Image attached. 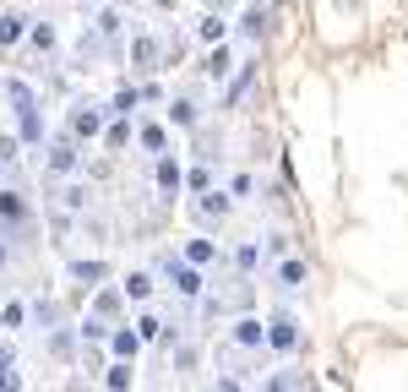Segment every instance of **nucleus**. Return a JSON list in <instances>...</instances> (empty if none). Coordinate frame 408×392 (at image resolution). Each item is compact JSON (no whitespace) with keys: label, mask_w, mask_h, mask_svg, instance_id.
Here are the masks:
<instances>
[{"label":"nucleus","mask_w":408,"mask_h":392,"mask_svg":"<svg viewBox=\"0 0 408 392\" xmlns=\"http://www.w3.org/2000/svg\"><path fill=\"white\" fill-rule=\"evenodd\" d=\"M169 272H174V289L191 300V294H202V272L196 267H174V256H169Z\"/></svg>","instance_id":"1"},{"label":"nucleus","mask_w":408,"mask_h":392,"mask_svg":"<svg viewBox=\"0 0 408 392\" xmlns=\"http://www.w3.org/2000/svg\"><path fill=\"white\" fill-rule=\"evenodd\" d=\"M267 343H272V349H294V343H300L294 322H288V316H278V322H272V332H267Z\"/></svg>","instance_id":"2"},{"label":"nucleus","mask_w":408,"mask_h":392,"mask_svg":"<svg viewBox=\"0 0 408 392\" xmlns=\"http://www.w3.org/2000/svg\"><path fill=\"white\" fill-rule=\"evenodd\" d=\"M71 169H77V147L55 142V153H49V175H71Z\"/></svg>","instance_id":"3"},{"label":"nucleus","mask_w":408,"mask_h":392,"mask_svg":"<svg viewBox=\"0 0 408 392\" xmlns=\"http://www.w3.org/2000/svg\"><path fill=\"white\" fill-rule=\"evenodd\" d=\"M98 125H103L98 109H77V115H71V131H77V137H98Z\"/></svg>","instance_id":"4"},{"label":"nucleus","mask_w":408,"mask_h":392,"mask_svg":"<svg viewBox=\"0 0 408 392\" xmlns=\"http://www.w3.org/2000/svg\"><path fill=\"white\" fill-rule=\"evenodd\" d=\"M22 137H27V142H44V120H39V103H27V109H22Z\"/></svg>","instance_id":"5"},{"label":"nucleus","mask_w":408,"mask_h":392,"mask_svg":"<svg viewBox=\"0 0 408 392\" xmlns=\"http://www.w3.org/2000/svg\"><path fill=\"white\" fill-rule=\"evenodd\" d=\"M229 65H234V55H229L224 44H218V49H212V55H207V65H202V71H207V77H224Z\"/></svg>","instance_id":"6"},{"label":"nucleus","mask_w":408,"mask_h":392,"mask_svg":"<svg viewBox=\"0 0 408 392\" xmlns=\"http://www.w3.org/2000/svg\"><path fill=\"white\" fill-rule=\"evenodd\" d=\"M180 180H185L180 164H174V158H163V164H158V186H163V191H180Z\"/></svg>","instance_id":"7"},{"label":"nucleus","mask_w":408,"mask_h":392,"mask_svg":"<svg viewBox=\"0 0 408 392\" xmlns=\"http://www.w3.org/2000/svg\"><path fill=\"white\" fill-rule=\"evenodd\" d=\"M234 338H240L245 349H262V322H240V327H234Z\"/></svg>","instance_id":"8"},{"label":"nucleus","mask_w":408,"mask_h":392,"mask_svg":"<svg viewBox=\"0 0 408 392\" xmlns=\"http://www.w3.org/2000/svg\"><path fill=\"white\" fill-rule=\"evenodd\" d=\"M136 343H142V332H115V354L120 360H136Z\"/></svg>","instance_id":"9"},{"label":"nucleus","mask_w":408,"mask_h":392,"mask_svg":"<svg viewBox=\"0 0 408 392\" xmlns=\"http://www.w3.org/2000/svg\"><path fill=\"white\" fill-rule=\"evenodd\" d=\"M125 294H131V300H147V294H153V278H147V272H131V278H125Z\"/></svg>","instance_id":"10"},{"label":"nucleus","mask_w":408,"mask_h":392,"mask_svg":"<svg viewBox=\"0 0 408 392\" xmlns=\"http://www.w3.org/2000/svg\"><path fill=\"white\" fill-rule=\"evenodd\" d=\"M27 207H22V196L17 191H0V218H22Z\"/></svg>","instance_id":"11"},{"label":"nucleus","mask_w":408,"mask_h":392,"mask_svg":"<svg viewBox=\"0 0 408 392\" xmlns=\"http://www.w3.org/2000/svg\"><path fill=\"white\" fill-rule=\"evenodd\" d=\"M169 115H174V125H196V103L180 99V103H169Z\"/></svg>","instance_id":"12"},{"label":"nucleus","mask_w":408,"mask_h":392,"mask_svg":"<svg viewBox=\"0 0 408 392\" xmlns=\"http://www.w3.org/2000/svg\"><path fill=\"white\" fill-rule=\"evenodd\" d=\"M6 99L17 103V109H27V103H33V93H27V82H17V77H11V82H6Z\"/></svg>","instance_id":"13"},{"label":"nucleus","mask_w":408,"mask_h":392,"mask_svg":"<svg viewBox=\"0 0 408 392\" xmlns=\"http://www.w3.org/2000/svg\"><path fill=\"white\" fill-rule=\"evenodd\" d=\"M71 278H77V284H93V278H103V262H77Z\"/></svg>","instance_id":"14"},{"label":"nucleus","mask_w":408,"mask_h":392,"mask_svg":"<svg viewBox=\"0 0 408 392\" xmlns=\"http://www.w3.org/2000/svg\"><path fill=\"white\" fill-rule=\"evenodd\" d=\"M136 103H142V93H136V87H120V93H115V109H120V115H131Z\"/></svg>","instance_id":"15"},{"label":"nucleus","mask_w":408,"mask_h":392,"mask_svg":"<svg viewBox=\"0 0 408 392\" xmlns=\"http://www.w3.org/2000/svg\"><path fill=\"white\" fill-rule=\"evenodd\" d=\"M229 213V196H212V191H207V202H202V218H224Z\"/></svg>","instance_id":"16"},{"label":"nucleus","mask_w":408,"mask_h":392,"mask_svg":"<svg viewBox=\"0 0 408 392\" xmlns=\"http://www.w3.org/2000/svg\"><path fill=\"white\" fill-rule=\"evenodd\" d=\"M22 39V17H0V44H17Z\"/></svg>","instance_id":"17"},{"label":"nucleus","mask_w":408,"mask_h":392,"mask_svg":"<svg viewBox=\"0 0 408 392\" xmlns=\"http://www.w3.org/2000/svg\"><path fill=\"white\" fill-rule=\"evenodd\" d=\"M185 256L202 267V262H212V246H207V240H191V246H185Z\"/></svg>","instance_id":"18"},{"label":"nucleus","mask_w":408,"mask_h":392,"mask_svg":"<svg viewBox=\"0 0 408 392\" xmlns=\"http://www.w3.org/2000/svg\"><path fill=\"white\" fill-rule=\"evenodd\" d=\"M202 39L224 44V17H202Z\"/></svg>","instance_id":"19"},{"label":"nucleus","mask_w":408,"mask_h":392,"mask_svg":"<svg viewBox=\"0 0 408 392\" xmlns=\"http://www.w3.org/2000/svg\"><path fill=\"white\" fill-rule=\"evenodd\" d=\"M142 147H153V153H163V147H169V137H163L158 125H147V131H142Z\"/></svg>","instance_id":"20"},{"label":"nucleus","mask_w":408,"mask_h":392,"mask_svg":"<svg viewBox=\"0 0 408 392\" xmlns=\"http://www.w3.org/2000/svg\"><path fill=\"white\" fill-rule=\"evenodd\" d=\"M278 278H283V284H305V262H283Z\"/></svg>","instance_id":"21"},{"label":"nucleus","mask_w":408,"mask_h":392,"mask_svg":"<svg viewBox=\"0 0 408 392\" xmlns=\"http://www.w3.org/2000/svg\"><path fill=\"white\" fill-rule=\"evenodd\" d=\"M109 387H131V365H109Z\"/></svg>","instance_id":"22"},{"label":"nucleus","mask_w":408,"mask_h":392,"mask_svg":"<svg viewBox=\"0 0 408 392\" xmlns=\"http://www.w3.org/2000/svg\"><path fill=\"white\" fill-rule=\"evenodd\" d=\"M262 22H267V17H262V6H256V11H245V33L256 39V33H262Z\"/></svg>","instance_id":"23"},{"label":"nucleus","mask_w":408,"mask_h":392,"mask_svg":"<svg viewBox=\"0 0 408 392\" xmlns=\"http://www.w3.org/2000/svg\"><path fill=\"white\" fill-rule=\"evenodd\" d=\"M0 327H22V305H6V310H0Z\"/></svg>","instance_id":"24"},{"label":"nucleus","mask_w":408,"mask_h":392,"mask_svg":"<svg viewBox=\"0 0 408 392\" xmlns=\"http://www.w3.org/2000/svg\"><path fill=\"white\" fill-rule=\"evenodd\" d=\"M0 164H17V142L11 137H0Z\"/></svg>","instance_id":"25"},{"label":"nucleus","mask_w":408,"mask_h":392,"mask_svg":"<svg viewBox=\"0 0 408 392\" xmlns=\"http://www.w3.org/2000/svg\"><path fill=\"white\" fill-rule=\"evenodd\" d=\"M153 6H174V0H153Z\"/></svg>","instance_id":"26"},{"label":"nucleus","mask_w":408,"mask_h":392,"mask_svg":"<svg viewBox=\"0 0 408 392\" xmlns=\"http://www.w3.org/2000/svg\"><path fill=\"white\" fill-rule=\"evenodd\" d=\"M0 262H6V246H0Z\"/></svg>","instance_id":"27"}]
</instances>
